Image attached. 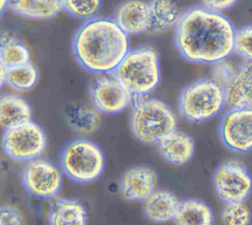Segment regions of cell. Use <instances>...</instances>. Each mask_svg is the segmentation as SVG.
Instances as JSON below:
<instances>
[{
    "instance_id": "obj_14",
    "label": "cell",
    "mask_w": 252,
    "mask_h": 225,
    "mask_svg": "<svg viewBox=\"0 0 252 225\" xmlns=\"http://www.w3.org/2000/svg\"><path fill=\"white\" fill-rule=\"evenodd\" d=\"M114 22L127 34H141L151 28L149 4L146 1H124L114 12Z\"/></svg>"
},
{
    "instance_id": "obj_17",
    "label": "cell",
    "mask_w": 252,
    "mask_h": 225,
    "mask_svg": "<svg viewBox=\"0 0 252 225\" xmlns=\"http://www.w3.org/2000/svg\"><path fill=\"white\" fill-rule=\"evenodd\" d=\"M32 108L19 94H0V127L5 130L32 121Z\"/></svg>"
},
{
    "instance_id": "obj_12",
    "label": "cell",
    "mask_w": 252,
    "mask_h": 225,
    "mask_svg": "<svg viewBox=\"0 0 252 225\" xmlns=\"http://www.w3.org/2000/svg\"><path fill=\"white\" fill-rule=\"evenodd\" d=\"M222 143L232 151L252 150V108H229L220 123Z\"/></svg>"
},
{
    "instance_id": "obj_8",
    "label": "cell",
    "mask_w": 252,
    "mask_h": 225,
    "mask_svg": "<svg viewBox=\"0 0 252 225\" xmlns=\"http://www.w3.org/2000/svg\"><path fill=\"white\" fill-rule=\"evenodd\" d=\"M223 62L216 64L213 78L223 85L226 106L252 108V63L243 62L233 69Z\"/></svg>"
},
{
    "instance_id": "obj_5",
    "label": "cell",
    "mask_w": 252,
    "mask_h": 225,
    "mask_svg": "<svg viewBox=\"0 0 252 225\" xmlns=\"http://www.w3.org/2000/svg\"><path fill=\"white\" fill-rule=\"evenodd\" d=\"M114 75L135 97H145L160 82L159 61L156 50L149 46L130 49Z\"/></svg>"
},
{
    "instance_id": "obj_15",
    "label": "cell",
    "mask_w": 252,
    "mask_h": 225,
    "mask_svg": "<svg viewBox=\"0 0 252 225\" xmlns=\"http://www.w3.org/2000/svg\"><path fill=\"white\" fill-rule=\"evenodd\" d=\"M162 158L172 165H185L194 156L196 144L191 136L184 132L174 131L158 143Z\"/></svg>"
},
{
    "instance_id": "obj_2",
    "label": "cell",
    "mask_w": 252,
    "mask_h": 225,
    "mask_svg": "<svg viewBox=\"0 0 252 225\" xmlns=\"http://www.w3.org/2000/svg\"><path fill=\"white\" fill-rule=\"evenodd\" d=\"M72 49L84 69L107 75L116 70L130 50L129 38L113 19L95 17L88 19L78 28Z\"/></svg>"
},
{
    "instance_id": "obj_23",
    "label": "cell",
    "mask_w": 252,
    "mask_h": 225,
    "mask_svg": "<svg viewBox=\"0 0 252 225\" xmlns=\"http://www.w3.org/2000/svg\"><path fill=\"white\" fill-rule=\"evenodd\" d=\"M66 119L69 126L82 135L93 134L100 126L99 112L88 105H77L68 109Z\"/></svg>"
},
{
    "instance_id": "obj_28",
    "label": "cell",
    "mask_w": 252,
    "mask_h": 225,
    "mask_svg": "<svg viewBox=\"0 0 252 225\" xmlns=\"http://www.w3.org/2000/svg\"><path fill=\"white\" fill-rule=\"evenodd\" d=\"M0 225H22V216L20 212L14 207H1Z\"/></svg>"
},
{
    "instance_id": "obj_22",
    "label": "cell",
    "mask_w": 252,
    "mask_h": 225,
    "mask_svg": "<svg viewBox=\"0 0 252 225\" xmlns=\"http://www.w3.org/2000/svg\"><path fill=\"white\" fill-rule=\"evenodd\" d=\"M151 16V31H163L175 27L180 13L172 1H148Z\"/></svg>"
},
{
    "instance_id": "obj_11",
    "label": "cell",
    "mask_w": 252,
    "mask_h": 225,
    "mask_svg": "<svg viewBox=\"0 0 252 225\" xmlns=\"http://www.w3.org/2000/svg\"><path fill=\"white\" fill-rule=\"evenodd\" d=\"M90 95L94 108L103 114L120 113L132 106L135 98L115 75H104L96 79L91 86Z\"/></svg>"
},
{
    "instance_id": "obj_20",
    "label": "cell",
    "mask_w": 252,
    "mask_h": 225,
    "mask_svg": "<svg viewBox=\"0 0 252 225\" xmlns=\"http://www.w3.org/2000/svg\"><path fill=\"white\" fill-rule=\"evenodd\" d=\"M10 9L19 16L32 20H49L64 10L63 1H7Z\"/></svg>"
},
{
    "instance_id": "obj_4",
    "label": "cell",
    "mask_w": 252,
    "mask_h": 225,
    "mask_svg": "<svg viewBox=\"0 0 252 225\" xmlns=\"http://www.w3.org/2000/svg\"><path fill=\"white\" fill-rule=\"evenodd\" d=\"M226 105L223 85L214 78H201L185 85L177 99L179 114L192 123L215 118Z\"/></svg>"
},
{
    "instance_id": "obj_3",
    "label": "cell",
    "mask_w": 252,
    "mask_h": 225,
    "mask_svg": "<svg viewBox=\"0 0 252 225\" xmlns=\"http://www.w3.org/2000/svg\"><path fill=\"white\" fill-rule=\"evenodd\" d=\"M132 107L130 130L138 141L158 144L177 130V117L163 101L158 98L135 97Z\"/></svg>"
},
{
    "instance_id": "obj_6",
    "label": "cell",
    "mask_w": 252,
    "mask_h": 225,
    "mask_svg": "<svg viewBox=\"0 0 252 225\" xmlns=\"http://www.w3.org/2000/svg\"><path fill=\"white\" fill-rule=\"evenodd\" d=\"M104 154L99 145L87 139L68 141L60 153V169L70 180L91 183L104 169Z\"/></svg>"
},
{
    "instance_id": "obj_16",
    "label": "cell",
    "mask_w": 252,
    "mask_h": 225,
    "mask_svg": "<svg viewBox=\"0 0 252 225\" xmlns=\"http://www.w3.org/2000/svg\"><path fill=\"white\" fill-rule=\"evenodd\" d=\"M180 200L170 191L157 190L146 200L143 210L147 219L153 223L162 224L173 221Z\"/></svg>"
},
{
    "instance_id": "obj_26",
    "label": "cell",
    "mask_w": 252,
    "mask_h": 225,
    "mask_svg": "<svg viewBox=\"0 0 252 225\" xmlns=\"http://www.w3.org/2000/svg\"><path fill=\"white\" fill-rule=\"evenodd\" d=\"M234 53L244 62L252 63V25L242 26L235 29Z\"/></svg>"
},
{
    "instance_id": "obj_31",
    "label": "cell",
    "mask_w": 252,
    "mask_h": 225,
    "mask_svg": "<svg viewBox=\"0 0 252 225\" xmlns=\"http://www.w3.org/2000/svg\"><path fill=\"white\" fill-rule=\"evenodd\" d=\"M6 5H7V1H3V0H0V19H1L2 13H3V11H4L5 7H6Z\"/></svg>"
},
{
    "instance_id": "obj_21",
    "label": "cell",
    "mask_w": 252,
    "mask_h": 225,
    "mask_svg": "<svg viewBox=\"0 0 252 225\" xmlns=\"http://www.w3.org/2000/svg\"><path fill=\"white\" fill-rule=\"evenodd\" d=\"M29 49L7 31L0 32V61L7 68H15L30 62Z\"/></svg>"
},
{
    "instance_id": "obj_29",
    "label": "cell",
    "mask_w": 252,
    "mask_h": 225,
    "mask_svg": "<svg viewBox=\"0 0 252 225\" xmlns=\"http://www.w3.org/2000/svg\"><path fill=\"white\" fill-rule=\"evenodd\" d=\"M236 4V1L226 0V1H202L201 8L216 14H221L223 11H226Z\"/></svg>"
},
{
    "instance_id": "obj_27",
    "label": "cell",
    "mask_w": 252,
    "mask_h": 225,
    "mask_svg": "<svg viewBox=\"0 0 252 225\" xmlns=\"http://www.w3.org/2000/svg\"><path fill=\"white\" fill-rule=\"evenodd\" d=\"M102 2L98 0L92 1H63L64 10L77 18L91 19L98 12Z\"/></svg>"
},
{
    "instance_id": "obj_13",
    "label": "cell",
    "mask_w": 252,
    "mask_h": 225,
    "mask_svg": "<svg viewBox=\"0 0 252 225\" xmlns=\"http://www.w3.org/2000/svg\"><path fill=\"white\" fill-rule=\"evenodd\" d=\"M158 176L148 165H137L127 169L120 180V192L127 200H146L157 191Z\"/></svg>"
},
{
    "instance_id": "obj_19",
    "label": "cell",
    "mask_w": 252,
    "mask_h": 225,
    "mask_svg": "<svg viewBox=\"0 0 252 225\" xmlns=\"http://www.w3.org/2000/svg\"><path fill=\"white\" fill-rule=\"evenodd\" d=\"M50 225H87L83 203L76 199L55 198L49 210Z\"/></svg>"
},
{
    "instance_id": "obj_25",
    "label": "cell",
    "mask_w": 252,
    "mask_h": 225,
    "mask_svg": "<svg viewBox=\"0 0 252 225\" xmlns=\"http://www.w3.org/2000/svg\"><path fill=\"white\" fill-rule=\"evenodd\" d=\"M252 214L244 201L225 203L221 210L223 225H250Z\"/></svg>"
},
{
    "instance_id": "obj_24",
    "label": "cell",
    "mask_w": 252,
    "mask_h": 225,
    "mask_svg": "<svg viewBox=\"0 0 252 225\" xmlns=\"http://www.w3.org/2000/svg\"><path fill=\"white\" fill-rule=\"evenodd\" d=\"M37 80V69L31 62L19 67L7 69L6 84L19 91H28L33 88Z\"/></svg>"
},
{
    "instance_id": "obj_18",
    "label": "cell",
    "mask_w": 252,
    "mask_h": 225,
    "mask_svg": "<svg viewBox=\"0 0 252 225\" xmlns=\"http://www.w3.org/2000/svg\"><path fill=\"white\" fill-rule=\"evenodd\" d=\"M174 225H213L214 213L211 206L198 198H185L180 200Z\"/></svg>"
},
{
    "instance_id": "obj_10",
    "label": "cell",
    "mask_w": 252,
    "mask_h": 225,
    "mask_svg": "<svg viewBox=\"0 0 252 225\" xmlns=\"http://www.w3.org/2000/svg\"><path fill=\"white\" fill-rule=\"evenodd\" d=\"M21 180L31 195L40 198H53L61 189L63 177L61 169L55 164L38 157L25 163Z\"/></svg>"
},
{
    "instance_id": "obj_9",
    "label": "cell",
    "mask_w": 252,
    "mask_h": 225,
    "mask_svg": "<svg viewBox=\"0 0 252 225\" xmlns=\"http://www.w3.org/2000/svg\"><path fill=\"white\" fill-rule=\"evenodd\" d=\"M218 197L224 201H244L252 193V175L238 161L228 160L218 166L212 179Z\"/></svg>"
},
{
    "instance_id": "obj_7",
    "label": "cell",
    "mask_w": 252,
    "mask_h": 225,
    "mask_svg": "<svg viewBox=\"0 0 252 225\" xmlns=\"http://www.w3.org/2000/svg\"><path fill=\"white\" fill-rule=\"evenodd\" d=\"M2 146L9 158L28 162L43 153L46 147V136L38 124L29 121L5 130Z\"/></svg>"
},
{
    "instance_id": "obj_1",
    "label": "cell",
    "mask_w": 252,
    "mask_h": 225,
    "mask_svg": "<svg viewBox=\"0 0 252 225\" xmlns=\"http://www.w3.org/2000/svg\"><path fill=\"white\" fill-rule=\"evenodd\" d=\"M235 28L222 14L193 7L181 13L174 27V45L192 63L219 64L234 53Z\"/></svg>"
},
{
    "instance_id": "obj_30",
    "label": "cell",
    "mask_w": 252,
    "mask_h": 225,
    "mask_svg": "<svg viewBox=\"0 0 252 225\" xmlns=\"http://www.w3.org/2000/svg\"><path fill=\"white\" fill-rule=\"evenodd\" d=\"M6 78H7V68L0 61V88H2L6 84Z\"/></svg>"
}]
</instances>
